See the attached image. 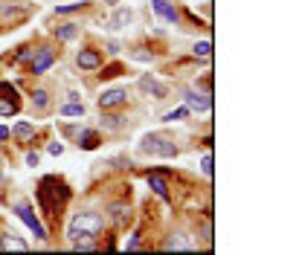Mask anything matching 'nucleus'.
<instances>
[{"instance_id": "36", "label": "nucleus", "mask_w": 302, "mask_h": 255, "mask_svg": "<svg viewBox=\"0 0 302 255\" xmlns=\"http://www.w3.org/2000/svg\"><path fill=\"white\" fill-rule=\"evenodd\" d=\"M105 3H108V6H116V3H119V0H105Z\"/></svg>"}, {"instance_id": "23", "label": "nucleus", "mask_w": 302, "mask_h": 255, "mask_svg": "<svg viewBox=\"0 0 302 255\" xmlns=\"http://www.w3.org/2000/svg\"><path fill=\"white\" fill-rule=\"evenodd\" d=\"M102 128H105V131H122V116L108 113V116L102 119Z\"/></svg>"}, {"instance_id": "26", "label": "nucleus", "mask_w": 302, "mask_h": 255, "mask_svg": "<svg viewBox=\"0 0 302 255\" xmlns=\"http://www.w3.org/2000/svg\"><path fill=\"white\" fill-rule=\"evenodd\" d=\"M0 99H12V102H18V90L12 87L9 81H6V84H0Z\"/></svg>"}, {"instance_id": "4", "label": "nucleus", "mask_w": 302, "mask_h": 255, "mask_svg": "<svg viewBox=\"0 0 302 255\" xmlns=\"http://www.w3.org/2000/svg\"><path fill=\"white\" fill-rule=\"evenodd\" d=\"M56 49L53 46H35V55L29 58V73L32 76H44L46 70L56 64Z\"/></svg>"}, {"instance_id": "10", "label": "nucleus", "mask_w": 302, "mask_h": 255, "mask_svg": "<svg viewBox=\"0 0 302 255\" xmlns=\"http://www.w3.org/2000/svg\"><path fill=\"white\" fill-rule=\"evenodd\" d=\"M139 90L142 93H148V96H154V99H166V96H169V87H166V84H160V81L154 79V76H151V73H145V76H139Z\"/></svg>"}, {"instance_id": "1", "label": "nucleus", "mask_w": 302, "mask_h": 255, "mask_svg": "<svg viewBox=\"0 0 302 255\" xmlns=\"http://www.w3.org/2000/svg\"><path fill=\"white\" fill-rule=\"evenodd\" d=\"M105 229V218L93 209H84V212H76L67 223V238L70 243L81 241V238H99Z\"/></svg>"}, {"instance_id": "25", "label": "nucleus", "mask_w": 302, "mask_h": 255, "mask_svg": "<svg viewBox=\"0 0 302 255\" xmlns=\"http://www.w3.org/2000/svg\"><path fill=\"white\" fill-rule=\"evenodd\" d=\"M87 6L84 0H79V3H64V6H56V15H73V12H81Z\"/></svg>"}, {"instance_id": "28", "label": "nucleus", "mask_w": 302, "mask_h": 255, "mask_svg": "<svg viewBox=\"0 0 302 255\" xmlns=\"http://www.w3.org/2000/svg\"><path fill=\"white\" fill-rule=\"evenodd\" d=\"M35 55V46H23L21 52H18V55H15V61H29V58Z\"/></svg>"}, {"instance_id": "6", "label": "nucleus", "mask_w": 302, "mask_h": 255, "mask_svg": "<svg viewBox=\"0 0 302 255\" xmlns=\"http://www.w3.org/2000/svg\"><path fill=\"white\" fill-rule=\"evenodd\" d=\"M76 64H79L81 73H93V70H102L105 58L99 49H93V46H84V49H79L76 52Z\"/></svg>"}, {"instance_id": "19", "label": "nucleus", "mask_w": 302, "mask_h": 255, "mask_svg": "<svg viewBox=\"0 0 302 255\" xmlns=\"http://www.w3.org/2000/svg\"><path fill=\"white\" fill-rule=\"evenodd\" d=\"M58 113L61 116H84V104L81 102H67L58 107Z\"/></svg>"}, {"instance_id": "2", "label": "nucleus", "mask_w": 302, "mask_h": 255, "mask_svg": "<svg viewBox=\"0 0 302 255\" xmlns=\"http://www.w3.org/2000/svg\"><path fill=\"white\" fill-rule=\"evenodd\" d=\"M139 154L160 157V160H174L177 157V145H174V139L163 137V134H145L139 139Z\"/></svg>"}, {"instance_id": "22", "label": "nucleus", "mask_w": 302, "mask_h": 255, "mask_svg": "<svg viewBox=\"0 0 302 255\" xmlns=\"http://www.w3.org/2000/svg\"><path fill=\"white\" fill-rule=\"evenodd\" d=\"M73 249L76 252H93V249H99V243H96V238H81V241H73Z\"/></svg>"}, {"instance_id": "30", "label": "nucleus", "mask_w": 302, "mask_h": 255, "mask_svg": "<svg viewBox=\"0 0 302 255\" xmlns=\"http://www.w3.org/2000/svg\"><path fill=\"white\" fill-rule=\"evenodd\" d=\"M139 246H142V243H139V235H131L125 241V249H139Z\"/></svg>"}, {"instance_id": "8", "label": "nucleus", "mask_w": 302, "mask_h": 255, "mask_svg": "<svg viewBox=\"0 0 302 255\" xmlns=\"http://www.w3.org/2000/svg\"><path fill=\"white\" fill-rule=\"evenodd\" d=\"M76 145H79L81 151H96L99 145H102V137H99V131H93V128H84L81 125L79 131H76Z\"/></svg>"}, {"instance_id": "21", "label": "nucleus", "mask_w": 302, "mask_h": 255, "mask_svg": "<svg viewBox=\"0 0 302 255\" xmlns=\"http://www.w3.org/2000/svg\"><path fill=\"white\" fill-rule=\"evenodd\" d=\"M192 113L186 104H180V107H174V110H169V113H163V122H180V119H186V116Z\"/></svg>"}, {"instance_id": "34", "label": "nucleus", "mask_w": 302, "mask_h": 255, "mask_svg": "<svg viewBox=\"0 0 302 255\" xmlns=\"http://www.w3.org/2000/svg\"><path fill=\"white\" fill-rule=\"evenodd\" d=\"M119 49H122V46L116 44V41H111V44H108V52H111V55H116V52H119Z\"/></svg>"}, {"instance_id": "20", "label": "nucleus", "mask_w": 302, "mask_h": 255, "mask_svg": "<svg viewBox=\"0 0 302 255\" xmlns=\"http://www.w3.org/2000/svg\"><path fill=\"white\" fill-rule=\"evenodd\" d=\"M192 55L195 58H212V41H197L195 46H192Z\"/></svg>"}, {"instance_id": "35", "label": "nucleus", "mask_w": 302, "mask_h": 255, "mask_svg": "<svg viewBox=\"0 0 302 255\" xmlns=\"http://www.w3.org/2000/svg\"><path fill=\"white\" fill-rule=\"evenodd\" d=\"M67 102H81V96H79L76 90H70V93H67Z\"/></svg>"}, {"instance_id": "7", "label": "nucleus", "mask_w": 302, "mask_h": 255, "mask_svg": "<svg viewBox=\"0 0 302 255\" xmlns=\"http://www.w3.org/2000/svg\"><path fill=\"white\" fill-rule=\"evenodd\" d=\"M125 104H128V90H122V87L105 90L99 96V107L102 110H116V107H125Z\"/></svg>"}, {"instance_id": "29", "label": "nucleus", "mask_w": 302, "mask_h": 255, "mask_svg": "<svg viewBox=\"0 0 302 255\" xmlns=\"http://www.w3.org/2000/svg\"><path fill=\"white\" fill-rule=\"evenodd\" d=\"M46 151H49L53 157H61V154H64V142H49V145H46Z\"/></svg>"}, {"instance_id": "27", "label": "nucleus", "mask_w": 302, "mask_h": 255, "mask_svg": "<svg viewBox=\"0 0 302 255\" xmlns=\"http://www.w3.org/2000/svg\"><path fill=\"white\" fill-rule=\"evenodd\" d=\"M200 171L212 177V154H204V160H200Z\"/></svg>"}, {"instance_id": "5", "label": "nucleus", "mask_w": 302, "mask_h": 255, "mask_svg": "<svg viewBox=\"0 0 302 255\" xmlns=\"http://www.w3.org/2000/svg\"><path fill=\"white\" fill-rule=\"evenodd\" d=\"M163 249L166 252H195L197 243L186 235V232H172V235H166V241H163Z\"/></svg>"}, {"instance_id": "32", "label": "nucleus", "mask_w": 302, "mask_h": 255, "mask_svg": "<svg viewBox=\"0 0 302 255\" xmlns=\"http://www.w3.org/2000/svg\"><path fill=\"white\" fill-rule=\"evenodd\" d=\"M102 76H105V79H114V76H119V67H108Z\"/></svg>"}, {"instance_id": "16", "label": "nucleus", "mask_w": 302, "mask_h": 255, "mask_svg": "<svg viewBox=\"0 0 302 255\" xmlns=\"http://www.w3.org/2000/svg\"><path fill=\"white\" fill-rule=\"evenodd\" d=\"M131 21H134V12L131 9H116V15L111 18V23H108V29H122V26Z\"/></svg>"}, {"instance_id": "33", "label": "nucleus", "mask_w": 302, "mask_h": 255, "mask_svg": "<svg viewBox=\"0 0 302 255\" xmlns=\"http://www.w3.org/2000/svg\"><path fill=\"white\" fill-rule=\"evenodd\" d=\"M12 137V128H6V125H0V139H9Z\"/></svg>"}, {"instance_id": "17", "label": "nucleus", "mask_w": 302, "mask_h": 255, "mask_svg": "<svg viewBox=\"0 0 302 255\" xmlns=\"http://www.w3.org/2000/svg\"><path fill=\"white\" fill-rule=\"evenodd\" d=\"M76 35H79V26H76V23H61V26L56 29V38H58V41H73Z\"/></svg>"}, {"instance_id": "15", "label": "nucleus", "mask_w": 302, "mask_h": 255, "mask_svg": "<svg viewBox=\"0 0 302 255\" xmlns=\"http://www.w3.org/2000/svg\"><path fill=\"white\" fill-rule=\"evenodd\" d=\"M0 249H15V252H26V249H29V243L21 241V238H15V235H0Z\"/></svg>"}, {"instance_id": "9", "label": "nucleus", "mask_w": 302, "mask_h": 255, "mask_svg": "<svg viewBox=\"0 0 302 255\" xmlns=\"http://www.w3.org/2000/svg\"><path fill=\"white\" fill-rule=\"evenodd\" d=\"M166 171H160V168H154V171H148L145 177H148V185L151 192L160 197V200H166V203H172V192H169V183H166V177H163Z\"/></svg>"}, {"instance_id": "18", "label": "nucleus", "mask_w": 302, "mask_h": 255, "mask_svg": "<svg viewBox=\"0 0 302 255\" xmlns=\"http://www.w3.org/2000/svg\"><path fill=\"white\" fill-rule=\"evenodd\" d=\"M32 107L35 110H46V107H49V93H46L44 87L32 90Z\"/></svg>"}, {"instance_id": "11", "label": "nucleus", "mask_w": 302, "mask_h": 255, "mask_svg": "<svg viewBox=\"0 0 302 255\" xmlns=\"http://www.w3.org/2000/svg\"><path fill=\"white\" fill-rule=\"evenodd\" d=\"M183 104L189 107V110H209V107H212V99H209V93L183 90Z\"/></svg>"}, {"instance_id": "14", "label": "nucleus", "mask_w": 302, "mask_h": 255, "mask_svg": "<svg viewBox=\"0 0 302 255\" xmlns=\"http://www.w3.org/2000/svg\"><path fill=\"white\" fill-rule=\"evenodd\" d=\"M12 137L18 139V142H29V139L35 137V125L26 122V119H23V122H15V125H12Z\"/></svg>"}, {"instance_id": "13", "label": "nucleus", "mask_w": 302, "mask_h": 255, "mask_svg": "<svg viewBox=\"0 0 302 255\" xmlns=\"http://www.w3.org/2000/svg\"><path fill=\"white\" fill-rule=\"evenodd\" d=\"M151 9L169 23H177V18H180V12L174 9V3H169V0H151Z\"/></svg>"}, {"instance_id": "12", "label": "nucleus", "mask_w": 302, "mask_h": 255, "mask_svg": "<svg viewBox=\"0 0 302 255\" xmlns=\"http://www.w3.org/2000/svg\"><path fill=\"white\" fill-rule=\"evenodd\" d=\"M108 220L114 226H128L131 223V206L128 203H111L108 206Z\"/></svg>"}, {"instance_id": "3", "label": "nucleus", "mask_w": 302, "mask_h": 255, "mask_svg": "<svg viewBox=\"0 0 302 255\" xmlns=\"http://www.w3.org/2000/svg\"><path fill=\"white\" fill-rule=\"evenodd\" d=\"M12 209H15V215H18V218L29 226V232H32L38 241H46V238H49V235H46V226L41 223V218L32 212V206H29V203H23V200H21V203H15Z\"/></svg>"}, {"instance_id": "31", "label": "nucleus", "mask_w": 302, "mask_h": 255, "mask_svg": "<svg viewBox=\"0 0 302 255\" xmlns=\"http://www.w3.org/2000/svg\"><path fill=\"white\" fill-rule=\"evenodd\" d=\"M38 162H41V157H38V151H29V154H26V165H38Z\"/></svg>"}, {"instance_id": "24", "label": "nucleus", "mask_w": 302, "mask_h": 255, "mask_svg": "<svg viewBox=\"0 0 302 255\" xmlns=\"http://www.w3.org/2000/svg\"><path fill=\"white\" fill-rule=\"evenodd\" d=\"M21 102H12V99H0V116H15L18 113Z\"/></svg>"}]
</instances>
